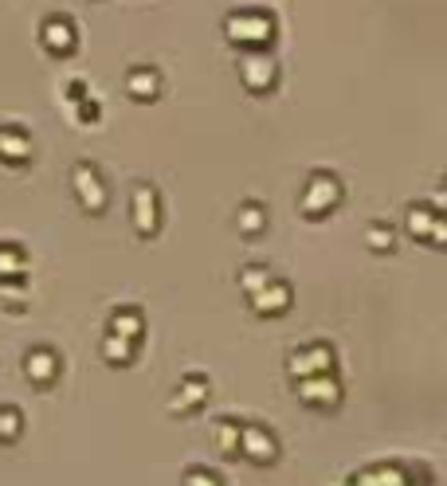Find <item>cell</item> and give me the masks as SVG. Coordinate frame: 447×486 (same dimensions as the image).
<instances>
[{
    "label": "cell",
    "instance_id": "obj_19",
    "mask_svg": "<svg viewBox=\"0 0 447 486\" xmlns=\"http://www.w3.org/2000/svg\"><path fill=\"white\" fill-rule=\"evenodd\" d=\"M240 428H243V420H235V416L212 420V447H216L220 459H240Z\"/></svg>",
    "mask_w": 447,
    "mask_h": 486
},
{
    "label": "cell",
    "instance_id": "obj_17",
    "mask_svg": "<svg viewBox=\"0 0 447 486\" xmlns=\"http://www.w3.org/2000/svg\"><path fill=\"white\" fill-rule=\"evenodd\" d=\"M106 329L118 338H126V341H134V346H141V338H146V314H141V306H114L110 318H106Z\"/></svg>",
    "mask_w": 447,
    "mask_h": 486
},
{
    "label": "cell",
    "instance_id": "obj_27",
    "mask_svg": "<svg viewBox=\"0 0 447 486\" xmlns=\"http://www.w3.org/2000/svg\"><path fill=\"white\" fill-rule=\"evenodd\" d=\"M90 94V87H87V79H71V82H63V102L67 106H75V102H82Z\"/></svg>",
    "mask_w": 447,
    "mask_h": 486
},
{
    "label": "cell",
    "instance_id": "obj_8",
    "mask_svg": "<svg viewBox=\"0 0 447 486\" xmlns=\"http://www.w3.org/2000/svg\"><path fill=\"white\" fill-rule=\"evenodd\" d=\"M287 373H290V381H302V376H322V373H338V349L329 346V341H322V338L302 341L299 349H290Z\"/></svg>",
    "mask_w": 447,
    "mask_h": 486
},
{
    "label": "cell",
    "instance_id": "obj_15",
    "mask_svg": "<svg viewBox=\"0 0 447 486\" xmlns=\"http://www.w3.org/2000/svg\"><path fill=\"white\" fill-rule=\"evenodd\" d=\"M252 310L259 318H282V314H290V306H294V287L287 279H271L263 291H255L252 299Z\"/></svg>",
    "mask_w": 447,
    "mask_h": 486
},
{
    "label": "cell",
    "instance_id": "obj_7",
    "mask_svg": "<svg viewBox=\"0 0 447 486\" xmlns=\"http://www.w3.org/2000/svg\"><path fill=\"white\" fill-rule=\"evenodd\" d=\"M404 232L416 243L435 247V252H443L447 247V220H443V212L435 208L432 200H416V205L404 208Z\"/></svg>",
    "mask_w": 447,
    "mask_h": 486
},
{
    "label": "cell",
    "instance_id": "obj_12",
    "mask_svg": "<svg viewBox=\"0 0 447 486\" xmlns=\"http://www.w3.org/2000/svg\"><path fill=\"white\" fill-rule=\"evenodd\" d=\"M208 393H212V381L204 373H196V369H188L181 381H176V388H173V396H169V416H176V420H185V416H196L200 408L208 405Z\"/></svg>",
    "mask_w": 447,
    "mask_h": 486
},
{
    "label": "cell",
    "instance_id": "obj_16",
    "mask_svg": "<svg viewBox=\"0 0 447 486\" xmlns=\"http://www.w3.org/2000/svg\"><path fill=\"white\" fill-rule=\"evenodd\" d=\"M126 94L134 102H157L161 94H165V75L157 67H149V63H141V67H129L126 71Z\"/></svg>",
    "mask_w": 447,
    "mask_h": 486
},
{
    "label": "cell",
    "instance_id": "obj_22",
    "mask_svg": "<svg viewBox=\"0 0 447 486\" xmlns=\"http://www.w3.org/2000/svg\"><path fill=\"white\" fill-rule=\"evenodd\" d=\"M365 247H369L373 255H393L396 252V228L393 224H385V220H373L369 228H365Z\"/></svg>",
    "mask_w": 447,
    "mask_h": 486
},
{
    "label": "cell",
    "instance_id": "obj_25",
    "mask_svg": "<svg viewBox=\"0 0 447 486\" xmlns=\"http://www.w3.org/2000/svg\"><path fill=\"white\" fill-rule=\"evenodd\" d=\"M71 110H75V122H79L82 129H90V126H99V118H102V102L94 99V94H87V99L75 102Z\"/></svg>",
    "mask_w": 447,
    "mask_h": 486
},
{
    "label": "cell",
    "instance_id": "obj_14",
    "mask_svg": "<svg viewBox=\"0 0 447 486\" xmlns=\"http://www.w3.org/2000/svg\"><path fill=\"white\" fill-rule=\"evenodd\" d=\"M35 157V138L24 129L20 122H5L0 126V165H8V169H24V165H32Z\"/></svg>",
    "mask_w": 447,
    "mask_h": 486
},
{
    "label": "cell",
    "instance_id": "obj_13",
    "mask_svg": "<svg viewBox=\"0 0 447 486\" xmlns=\"http://www.w3.org/2000/svg\"><path fill=\"white\" fill-rule=\"evenodd\" d=\"M416 471L420 463H396V459H388V463H369L361 471H353L346 486H420L416 482Z\"/></svg>",
    "mask_w": 447,
    "mask_h": 486
},
{
    "label": "cell",
    "instance_id": "obj_11",
    "mask_svg": "<svg viewBox=\"0 0 447 486\" xmlns=\"http://www.w3.org/2000/svg\"><path fill=\"white\" fill-rule=\"evenodd\" d=\"M20 369H24V381H28L32 388L47 393V388H55L59 376H63V357H59L55 346H32L28 353H24Z\"/></svg>",
    "mask_w": 447,
    "mask_h": 486
},
{
    "label": "cell",
    "instance_id": "obj_26",
    "mask_svg": "<svg viewBox=\"0 0 447 486\" xmlns=\"http://www.w3.org/2000/svg\"><path fill=\"white\" fill-rule=\"evenodd\" d=\"M181 486H224V479L212 467H188L181 475Z\"/></svg>",
    "mask_w": 447,
    "mask_h": 486
},
{
    "label": "cell",
    "instance_id": "obj_9",
    "mask_svg": "<svg viewBox=\"0 0 447 486\" xmlns=\"http://www.w3.org/2000/svg\"><path fill=\"white\" fill-rule=\"evenodd\" d=\"M35 40H40V47L52 59H71L79 52V24H75V16H67V12H52V16L40 20Z\"/></svg>",
    "mask_w": 447,
    "mask_h": 486
},
{
    "label": "cell",
    "instance_id": "obj_1",
    "mask_svg": "<svg viewBox=\"0 0 447 486\" xmlns=\"http://www.w3.org/2000/svg\"><path fill=\"white\" fill-rule=\"evenodd\" d=\"M224 40H228L235 52H271L279 40V20L275 12L267 8H232L224 16Z\"/></svg>",
    "mask_w": 447,
    "mask_h": 486
},
{
    "label": "cell",
    "instance_id": "obj_3",
    "mask_svg": "<svg viewBox=\"0 0 447 486\" xmlns=\"http://www.w3.org/2000/svg\"><path fill=\"white\" fill-rule=\"evenodd\" d=\"M71 181V196H75V205L87 212V216H106V208H110V185H106L102 169L94 161H75L67 173Z\"/></svg>",
    "mask_w": 447,
    "mask_h": 486
},
{
    "label": "cell",
    "instance_id": "obj_20",
    "mask_svg": "<svg viewBox=\"0 0 447 486\" xmlns=\"http://www.w3.org/2000/svg\"><path fill=\"white\" fill-rule=\"evenodd\" d=\"M138 349H141V346H134V341H126V338L110 334V329H106L102 341H99V357L110 365V369H126V365H134Z\"/></svg>",
    "mask_w": 447,
    "mask_h": 486
},
{
    "label": "cell",
    "instance_id": "obj_6",
    "mask_svg": "<svg viewBox=\"0 0 447 486\" xmlns=\"http://www.w3.org/2000/svg\"><path fill=\"white\" fill-rule=\"evenodd\" d=\"M235 75H240V87L247 94H271L279 87V59L271 52H240V59H235Z\"/></svg>",
    "mask_w": 447,
    "mask_h": 486
},
{
    "label": "cell",
    "instance_id": "obj_10",
    "mask_svg": "<svg viewBox=\"0 0 447 486\" xmlns=\"http://www.w3.org/2000/svg\"><path fill=\"white\" fill-rule=\"evenodd\" d=\"M282 455V443L279 435L267 428V424H247L240 428V459L252 467H275Z\"/></svg>",
    "mask_w": 447,
    "mask_h": 486
},
{
    "label": "cell",
    "instance_id": "obj_18",
    "mask_svg": "<svg viewBox=\"0 0 447 486\" xmlns=\"http://www.w3.org/2000/svg\"><path fill=\"white\" fill-rule=\"evenodd\" d=\"M267 205L263 200H240V208H235V216H232V224H235V232L243 235V240H255V235H263L267 232Z\"/></svg>",
    "mask_w": 447,
    "mask_h": 486
},
{
    "label": "cell",
    "instance_id": "obj_21",
    "mask_svg": "<svg viewBox=\"0 0 447 486\" xmlns=\"http://www.w3.org/2000/svg\"><path fill=\"white\" fill-rule=\"evenodd\" d=\"M28 247L24 243H12V240H0V282H12V279H28Z\"/></svg>",
    "mask_w": 447,
    "mask_h": 486
},
{
    "label": "cell",
    "instance_id": "obj_23",
    "mask_svg": "<svg viewBox=\"0 0 447 486\" xmlns=\"http://www.w3.org/2000/svg\"><path fill=\"white\" fill-rule=\"evenodd\" d=\"M271 279H275V275H271V267H263V263H243L240 275H235V287L243 291V299H252V294L263 291Z\"/></svg>",
    "mask_w": 447,
    "mask_h": 486
},
{
    "label": "cell",
    "instance_id": "obj_5",
    "mask_svg": "<svg viewBox=\"0 0 447 486\" xmlns=\"http://www.w3.org/2000/svg\"><path fill=\"white\" fill-rule=\"evenodd\" d=\"M294 400L310 412H338L341 400H346V385H341L338 373H322V376H302V381H290Z\"/></svg>",
    "mask_w": 447,
    "mask_h": 486
},
{
    "label": "cell",
    "instance_id": "obj_4",
    "mask_svg": "<svg viewBox=\"0 0 447 486\" xmlns=\"http://www.w3.org/2000/svg\"><path fill=\"white\" fill-rule=\"evenodd\" d=\"M129 228H134L138 240H157L165 228V200L157 193V185L138 181L134 193H129Z\"/></svg>",
    "mask_w": 447,
    "mask_h": 486
},
{
    "label": "cell",
    "instance_id": "obj_2",
    "mask_svg": "<svg viewBox=\"0 0 447 486\" xmlns=\"http://www.w3.org/2000/svg\"><path fill=\"white\" fill-rule=\"evenodd\" d=\"M341 200H346V185H341V176L334 169H314L310 176H306V185H302L299 212L306 220H326Z\"/></svg>",
    "mask_w": 447,
    "mask_h": 486
},
{
    "label": "cell",
    "instance_id": "obj_24",
    "mask_svg": "<svg viewBox=\"0 0 447 486\" xmlns=\"http://www.w3.org/2000/svg\"><path fill=\"white\" fill-rule=\"evenodd\" d=\"M24 432V412L16 405H0V443H16Z\"/></svg>",
    "mask_w": 447,
    "mask_h": 486
}]
</instances>
